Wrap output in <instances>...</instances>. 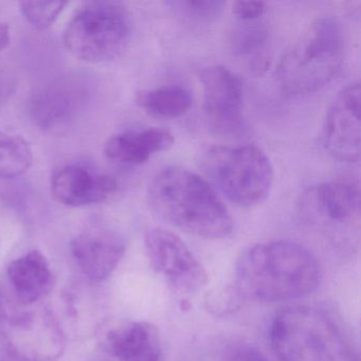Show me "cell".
Returning a JSON list of instances; mask_svg holds the SVG:
<instances>
[{"label":"cell","mask_w":361,"mask_h":361,"mask_svg":"<svg viewBox=\"0 0 361 361\" xmlns=\"http://www.w3.org/2000/svg\"><path fill=\"white\" fill-rule=\"evenodd\" d=\"M304 216L327 226H344L360 214V191L352 181L334 180L308 188L299 202Z\"/></svg>","instance_id":"8fae6325"},{"label":"cell","mask_w":361,"mask_h":361,"mask_svg":"<svg viewBox=\"0 0 361 361\" xmlns=\"http://www.w3.org/2000/svg\"><path fill=\"white\" fill-rule=\"evenodd\" d=\"M360 84L344 87L329 107L322 126L325 151L341 162L360 157Z\"/></svg>","instance_id":"9c48e42d"},{"label":"cell","mask_w":361,"mask_h":361,"mask_svg":"<svg viewBox=\"0 0 361 361\" xmlns=\"http://www.w3.org/2000/svg\"><path fill=\"white\" fill-rule=\"evenodd\" d=\"M269 338L280 361H358L339 325L319 308L282 310L272 321Z\"/></svg>","instance_id":"277c9868"},{"label":"cell","mask_w":361,"mask_h":361,"mask_svg":"<svg viewBox=\"0 0 361 361\" xmlns=\"http://www.w3.org/2000/svg\"><path fill=\"white\" fill-rule=\"evenodd\" d=\"M10 94V84L8 83L7 80L0 77V104L7 99Z\"/></svg>","instance_id":"83f0119b"},{"label":"cell","mask_w":361,"mask_h":361,"mask_svg":"<svg viewBox=\"0 0 361 361\" xmlns=\"http://www.w3.org/2000/svg\"><path fill=\"white\" fill-rule=\"evenodd\" d=\"M235 274L245 299L261 302L301 299L316 290L321 278L314 255L291 240L250 247L238 259Z\"/></svg>","instance_id":"6da1fadb"},{"label":"cell","mask_w":361,"mask_h":361,"mask_svg":"<svg viewBox=\"0 0 361 361\" xmlns=\"http://www.w3.org/2000/svg\"><path fill=\"white\" fill-rule=\"evenodd\" d=\"M153 210L171 225L207 240L231 235L233 219L212 185L179 166L164 169L147 191Z\"/></svg>","instance_id":"7a4b0ae2"},{"label":"cell","mask_w":361,"mask_h":361,"mask_svg":"<svg viewBox=\"0 0 361 361\" xmlns=\"http://www.w3.org/2000/svg\"><path fill=\"white\" fill-rule=\"evenodd\" d=\"M78 107V94L67 84H54L39 92L32 101L33 119L45 130L60 128L75 115Z\"/></svg>","instance_id":"e0dca14e"},{"label":"cell","mask_w":361,"mask_h":361,"mask_svg":"<svg viewBox=\"0 0 361 361\" xmlns=\"http://www.w3.org/2000/svg\"><path fill=\"white\" fill-rule=\"evenodd\" d=\"M229 361H268V359L261 350L247 346L236 350Z\"/></svg>","instance_id":"484cf974"},{"label":"cell","mask_w":361,"mask_h":361,"mask_svg":"<svg viewBox=\"0 0 361 361\" xmlns=\"http://www.w3.org/2000/svg\"><path fill=\"white\" fill-rule=\"evenodd\" d=\"M204 111L209 124L221 134H236L243 128L244 86L233 71L221 65L202 69Z\"/></svg>","instance_id":"30bf717a"},{"label":"cell","mask_w":361,"mask_h":361,"mask_svg":"<svg viewBox=\"0 0 361 361\" xmlns=\"http://www.w3.org/2000/svg\"><path fill=\"white\" fill-rule=\"evenodd\" d=\"M267 11V5L263 1H236L232 7V13L242 22H253Z\"/></svg>","instance_id":"cb8c5ba5"},{"label":"cell","mask_w":361,"mask_h":361,"mask_svg":"<svg viewBox=\"0 0 361 361\" xmlns=\"http://www.w3.org/2000/svg\"><path fill=\"white\" fill-rule=\"evenodd\" d=\"M174 145L170 130L161 128H149L130 130L111 137L104 147L109 159L124 166H140L154 155L166 151Z\"/></svg>","instance_id":"9a60e30c"},{"label":"cell","mask_w":361,"mask_h":361,"mask_svg":"<svg viewBox=\"0 0 361 361\" xmlns=\"http://www.w3.org/2000/svg\"><path fill=\"white\" fill-rule=\"evenodd\" d=\"M344 54L341 23L333 16H321L285 52L276 68L279 86L290 96L318 92L338 75Z\"/></svg>","instance_id":"3957f363"},{"label":"cell","mask_w":361,"mask_h":361,"mask_svg":"<svg viewBox=\"0 0 361 361\" xmlns=\"http://www.w3.org/2000/svg\"><path fill=\"white\" fill-rule=\"evenodd\" d=\"M67 5V1H24L20 4L24 18L42 30L51 27Z\"/></svg>","instance_id":"603a6c76"},{"label":"cell","mask_w":361,"mask_h":361,"mask_svg":"<svg viewBox=\"0 0 361 361\" xmlns=\"http://www.w3.org/2000/svg\"><path fill=\"white\" fill-rule=\"evenodd\" d=\"M132 18L119 1H90L82 5L63 35L65 47L75 58L103 63L119 58L130 45Z\"/></svg>","instance_id":"8992f818"},{"label":"cell","mask_w":361,"mask_h":361,"mask_svg":"<svg viewBox=\"0 0 361 361\" xmlns=\"http://www.w3.org/2000/svg\"><path fill=\"white\" fill-rule=\"evenodd\" d=\"M245 297L235 284L216 287L204 295V307L216 318L230 316L242 308Z\"/></svg>","instance_id":"ffe728a7"},{"label":"cell","mask_w":361,"mask_h":361,"mask_svg":"<svg viewBox=\"0 0 361 361\" xmlns=\"http://www.w3.org/2000/svg\"><path fill=\"white\" fill-rule=\"evenodd\" d=\"M103 348L121 361H160L159 331L149 322H134L105 334Z\"/></svg>","instance_id":"5bb4252c"},{"label":"cell","mask_w":361,"mask_h":361,"mask_svg":"<svg viewBox=\"0 0 361 361\" xmlns=\"http://www.w3.org/2000/svg\"><path fill=\"white\" fill-rule=\"evenodd\" d=\"M11 42V35H10L9 26L5 23L0 22V51L10 45Z\"/></svg>","instance_id":"4316f807"},{"label":"cell","mask_w":361,"mask_h":361,"mask_svg":"<svg viewBox=\"0 0 361 361\" xmlns=\"http://www.w3.org/2000/svg\"><path fill=\"white\" fill-rule=\"evenodd\" d=\"M9 352L24 361H54L62 355V329L50 310L11 312L0 321Z\"/></svg>","instance_id":"52a82bcc"},{"label":"cell","mask_w":361,"mask_h":361,"mask_svg":"<svg viewBox=\"0 0 361 361\" xmlns=\"http://www.w3.org/2000/svg\"><path fill=\"white\" fill-rule=\"evenodd\" d=\"M198 164L230 202L244 208L265 202L274 185L271 162L257 145L206 147Z\"/></svg>","instance_id":"5b68a950"},{"label":"cell","mask_w":361,"mask_h":361,"mask_svg":"<svg viewBox=\"0 0 361 361\" xmlns=\"http://www.w3.org/2000/svg\"><path fill=\"white\" fill-rule=\"evenodd\" d=\"M272 58L269 54L264 51H259L253 54L249 63V68L251 73L255 75H263L267 73L271 66Z\"/></svg>","instance_id":"d4e9b609"},{"label":"cell","mask_w":361,"mask_h":361,"mask_svg":"<svg viewBox=\"0 0 361 361\" xmlns=\"http://www.w3.org/2000/svg\"><path fill=\"white\" fill-rule=\"evenodd\" d=\"M32 161V149L23 137L0 130V178L24 174Z\"/></svg>","instance_id":"d6986e66"},{"label":"cell","mask_w":361,"mask_h":361,"mask_svg":"<svg viewBox=\"0 0 361 361\" xmlns=\"http://www.w3.org/2000/svg\"><path fill=\"white\" fill-rule=\"evenodd\" d=\"M169 5L180 16L194 23H210L221 16L226 4L219 0H185Z\"/></svg>","instance_id":"7402d4cb"},{"label":"cell","mask_w":361,"mask_h":361,"mask_svg":"<svg viewBox=\"0 0 361 361\" xmlns=\"http://www.w3.org/2000/svg\"><path fill=\"white\" fill-rule=\"evenodd\" d=\"M231 35L233 51L240 56L257 54L268 39V28L263 23L243 22Z\"/></svg>","instance_id":"44dd1931"},{"label":"cell","mask_w":361,"mask_h":361,"mask_svg":"<svg viewBox=\"0 0 361 361\" xmlns=\"http://www.w3.org/2000/svg\"><path fill=\"white\" fill-rule=\"evenodd\" d=\"M118 190L113 177L98 174L81 166H67L52 177L54 200L73 208L92 206L104 202Z\"/></svg>","instance_id":"4fadbf2b"},{"label":"cell","mask_w":361,"mask_h":361,"mask_svg":"<svg viewBox=\"0 0 361 361\" xmlns=\"http://www.w3.org/2000/svg\"><path fill=\"white\" fill-rule=\"evenodd\" d=\"M149 263L179 293H197L209 283L208 272L179 236L162 228L149 230L145 236Z\"/></svg>","instance_id":"ba28073f"},{"label":"cell","mask_w":361,"mask_h":361,"mask_svg":"<svg viewBox=\"0 0 361 361\" xmlns=\"http://www.w3.org/2000/svg\"><path fill=\"white\" fill-rule=\"evenodd\" d=\"M137 103L149 115L164 119H176L189 111L192 96L183 86L166 85L139 92Z\"/></svg>","instance_id":"ac0fdd59"},{"label":"cell","mask_w":361,"mask_h":361,"mask_svg":"<svg viewBox=\"0 0 361 361\" xmlns=\"http://www.w3.org/2000/svg\"><path fill=\"white\" fill-rule=\"evenodd\" d=\"M8 276L20 305H32L49 295L54 286L49 262L39 250L30 251L12 261Z\"/></svg>","instance_id":"2e32d148"},{"label":"cell","mask_w":361,"mask_h":361,"mask_svg":"<svg viewBox=\"0 0 361 361\" xmlns=\"http://www.w3.org/2000/svg\"><path fill=\"white\" fill-rule=\"evenodd\" d=\"M71 247L80 269L92 282L106 280L115 271L126 250L122 236L102 228L82 232L73 238Z\"/></svg>","instance_id":"7c38bea8"}]
</instances>
